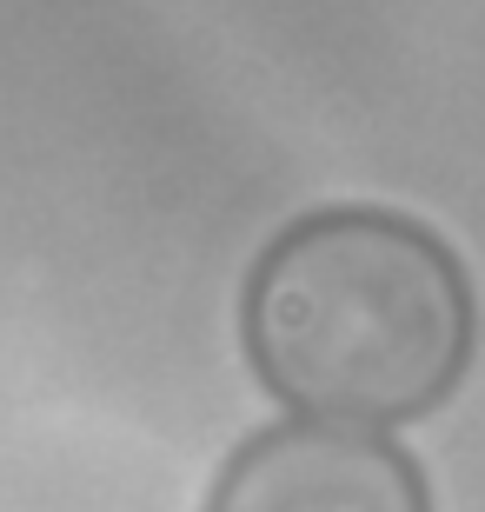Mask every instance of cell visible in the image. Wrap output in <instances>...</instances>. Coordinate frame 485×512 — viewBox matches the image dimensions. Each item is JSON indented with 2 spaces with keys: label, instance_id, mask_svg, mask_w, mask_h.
Segmentation results:
<instances>
[{
  "label": "cell",
  "instance_id": "1",
  "mask_svg": "<svg viewBox=\"0 0 485 512\" xmlns=\"http://www.w3.org/2000/svg\"><path fill=\"white\" fill-rule=\"evenodd\" d=\"M240 346L293 419L412 426L479 353V293L446 233L392 207H313L246 266Z\"/></svg>",
  "mask_w": 485,
  "mask_h": 512
},
{
  "label": "cell",
  "instance_id": "2",
  "mask_svg": "<svg viewBox=\"0 0 485 512\" xmlns=\"http://www.w3.org/2000/svg\"><path fill=\"white\" fill-rule=\"evenodd\" d=\"M206 512H432V486L392 433L273 419L233 446Z\"/></svg>",
  "mask_w": 485,
  "mask_h": 512
}]
</instances>
